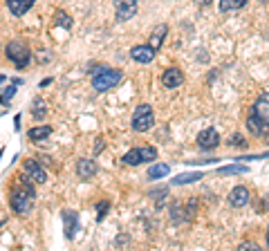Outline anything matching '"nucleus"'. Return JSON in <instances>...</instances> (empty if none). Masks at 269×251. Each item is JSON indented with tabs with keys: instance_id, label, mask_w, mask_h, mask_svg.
Here are the masks:
<instances>
[{
	"instance_id": "2f4dec72",
	"label": "nucleus",
	"mask_w": 269,
	"mask_h": 251,
	"mask_svg": "<svg viewBox=\"0 0 269 251\" xmlns=\"http://www.w3.org/2000/svg\"><path fill=\"white\" fill-rule=\"evenodd\" d=\"M101 150H103V142H101V139H99V144L94 146V152H101Z\"/></svg>"
},
{
	"instance_id": "5701e85b",
	"label": "nucleus",
	"mask_w": 269,
	"mask_h": 251,
	"mask_svg": "<svg viewBox=\"0 0 269 251\" xmlns=\"http://www.w3.org/2000/svg\"><path fill=\"white\" fill-rule=\"evenodd\" d=\"M45 112H47V108H45V101L43 99H34V106H32V114H34V119H43L45 117Z\"/></svg>"
},
{
	"instance_id": "0eeeda50",
	"label": "nucleus",
	"mask_w": 269,
	"mask_h": 251,
	"mask_svg": "<svg viewBox=\"0 0 269 251\" xmlns=\"http://www.w3.org/2000/svg\"><path fill=\"white\" fill-rule=\"evenodd\" d=\"M198 146L202 150H216L220 146V134L216 128H206L198 134Z\"/></svg>"
},
{
	"instance_id": "a211bd4d",
	"label": "nucleus",
	"mask_w": 269,
	"mask_h": 251,
	"mask_svg": "<svg viewBox=\"0 0 269 251\" xmlns=\"http://www.w3.org/2000/svg\"><path fill=\"white\" fill-rule=\"evenodd\" d=\"M247 5V0H220V11L222 14H231V11H238Z\"/></svg>"
},
{
	"instance_id": "39448f33",
	"label": "nucleus",
	"mask_w": 269,
	"mask_h": 251,
	"mask_svg": "<svg viewBox=\"0 0 269 251\" xmlns=\"http://www.w3.org/2000/svg\"><path fill=\"white\" fill-rule=\"evenodd\" d=\"M137 14V0H114V18L117 23H126Z\"/></svg>"
},
{
	"instance_id": "bb28decb",
	"label": "nucleus",
	"mask_w": 269,
	"mask_h": 251,
	"mask_svg": "<svg viewBox=\"0 0 269 251\" xmlns=\"http://www.w3.org/2000/svg\"><path fill=\"white\" fill-rule=\"evenodd\" d=\"M7 110H9V96H5L3 92H0V117H3Z\"/></svg>"
},
{
	"instance_id": "b1692460",
	"label": "nucleus",
	"mask_w": 269,
	"mask_h": 251,
	"mask_svg": "<svg viewBox=\"0 0 269 251\" xmlns=\"http://www.w3.org/2000/svg\"><path fill=\"white\" fill-rule=\"evenodd\" d=\"M142 152V162H155L157 159V148H152V146H144V148H139Z\"/></svg>"
},
{
	"instance_id": "f257e3e1",
	"label": "nucleus",
	"mask_w": 269,
	"mask_h": 251,
	"mask_svg": "<svg viewBox=\"0 0 269 251\" xmlns=\"http://www.w3.org/2000/svg\"><path fill=\"white\" fill-rule=\"evenodd\" d=\"M34 202H36V191L32 186V180H29V175L27 177L21 175V186H16L9 198L11 211L18 213V216H27L34 209Z\"/></svg>"
},
{
	"instance_id": "4be33fe9",
	"label": "nucleus",
	"mask_w": 269,
	"mask_h": 251,
	"mask_svg": "<svg viewBox=\"0 0 269 251\" xmlns=\"http://www.w3.org/2000/svg\"><path fill=\"white\" fill-rule=\"evenodd\" d=\"M124 164H128V166H139V164H144V162H142V152H139V148L128 150L126 155H124Z\"/></svg>"
},
{
	"instance_id": "c85d7f7f",
	"label": "nucleus",
	"mask_w": 269,
	"mask_h": 251,
	"mask_svg": "<svg viewBox=\"0 0 269 251\" xmlns=\"http://www.w3.org/2000/svg\"><path fill=\"white\" fill-rule=\"evenodd\" d=\"M218 159H188V164H216Z\"/></svg>"
},
{
	"instance_id": "6ab92c4d",
	"label": "nucleus",
	"mask_w": 269,
	"mask_h": 251,
	"mask_svg": "<svg viewBox=\"0 0 269 251\" xmlns=\"http://www.w3.org/2000/svg\"><path fill=\"white\" fill-rule=\"evenodd\" d=\"M170 173L168 164H152L148 168V180H160V177H166Z\"/></svg>"
},
{
	"instance_id": "7ed1b4c3",
	"label": "nucleus",
	"mask_w": 269,
	"mask_h": 251,
	"mask_svg": "<svg viewBox=\"0 0 269 251\" xmlns=\"http://www.w3.org/2000/svg\"><path fill=\"white\" fill-rule=\"evenodd\" d=\"M5 54H7V59L18 67V70H25V67L29 65V61H32V52H29V47L21 41H11L9 45L5 47Z\"/></svg>"
},
{
	"instance_id": "9d476101",
	"label": "nucleus",
	"mask_w": 269,
	"mask_h": 251,
	"mask_svg": "<svg viewBox=\"0 0 269 251\" xmlns=\"http://www.w3.org/2000/svg\"><path fill=\"white\" fill-rule=\"evenodd\" d=\"M182 83H184V74H182V70H177V67H168V70H164V74H162L164 88L173 90V88H180Z\"/></svg>"
},
{
	"instance_id": "20e7f679",
	"label": "nucleus",
	"mask_w": 269,
	"mask_h": 251,
	"mask_svg": "<svg viewBox=\"0 0 269 251\" xmlns=\"http://www.w3.org/2000/svg\"><path fill=\"white\" fill-rule=\"evenodd\" d=\"M152 124H155L152 108L148 103H139V106L134 108V114H132V130L134 132H146L152 128Z\"/></svg>"
},
{
	"instance_id": "a878e982",
	"label": "nucleus",
	"mask_w": 269,
	"mask_h": 251,
	"mask_svg": "<svg viewBox=\"0 0 269 251\" xmlns=\"http://www.w3.org/2000/svg\"><path fill=\"white\" fill-rule=\"evenodd\" d=\"M108 209H110V202L108 200H103V202H99V204H97V220H101L106 218V213H108Z\"/></svg>"
},
{
	"instance_id": "aec40b11",
	"label": "nucleus",
	"mask_w": 269,
	"mask_h": 251,
	"mask_svg": "<svg viewBox=\"0 0 269 251\" xmlns=\"http://www.w3.org/2000/svg\"><path fill=\"white\" fill-rule=\"evenodd\" d=\"M202 177H204L202 173H184V175H177V177H173L170 182H173L175 186H182V184H193V182H200Z\"/></svg>"
},
{
	"instance_id": "cd10ccee",
	"label": "nucleus",
	"mask_w": 269,
	"mask_h": 251,
	"mask_svg": "<svg viewBox=\"0 0 269 251\" xmlns=\"http://www.w3.org/2000/svg\"><path fill=\"white\" fill-rule=\"evenodd\" d=\"M231 146H244V139L240 137V134H234V137H231V142H229Z\"/></svg>"
},
{
	"instance_id": "7c9ffc66",
	"label": "nucleus",
	"mask_w": 269,
	"mask_h": 251,
	"mask_svg": "<svg viewBox=\"0 0 269 251\" xmlns=\"http://www.w3.org/2000/svg\"><path fill=\"white\" fill-rule=\"evenodd\" d=\"M195 5H198V7H204V5L209 7V5H211V0H195Z\"/></svg>"
},
{
	"instance_id": "f3484780",
	"label": "nucleus",
	"mask_w": 269,
	"mask_h": 251,
	"mask_svg": "<svg viewBox=\"0 0 269 251\" xmlns=\"http://www.w3.org/2000/svg\"><path fill=\"white\" fill-rule=\"evenodd\" d=\"M247 130L252 132V134H262V132L267 130V126L262 124V121H260V119H258V117H256V114L252 112V114H249V117H247Z\"/></svg>"
},
{
	"instance_id": "412c9836",
	"label": "nucleus",
	"mask_w": 269,
	"mask_h": 251,
	"mask_svg": "<svg viewBox=\"0 0 269 251\" xmlns=\"http://www.w3.org/2000/svg\"><path fill=\"white\" fill-rule=\"evenodd\" d=\"M218 173L220 175H242V173H249V166H244V164H231V166H220Z\"/></svg>"
},
{
	"instance_id": "72a5a7b5",
	"label": "nucleus",
	"mask_w": 269,
	"mask_h": 251,
	"mask_svg": "<svg viewBox=\"0 0 269 251\" xmlns=\"http://www.w3.org/2000/svg\"><path fill=\"white\" fill-rule=\"evenodd\" d=\"M0 226H3V220H0Z\"/></svg>"
},
{
	"instance_id": "1a4fd4ad",
	"label": "nucleus",
	"mask_w": 269,
	"mask_h": 251,
	"mask_svg": "<svg viewBox=\"0 0 269 251\" xmlns=\"http://www.w3.org/2000/svg\"><path fill=\"white\" fill-rule=\"evenodd\" d=\"M61 218H63V224H65V238L67 240H74V236L79 231V216L72 209H65L61 213Z\"/></svg>"
},
{
	"instance_id": "dca6fc26",
	"label": "nucleus",
	"mask_w": 269,
	"mask_h": 251,
	"mask_svg": "<svg viewBox=\"0 0 269 251\" xmlns=\"http://www.w3.org/2000/svg\"><path fill=\"white\" fill-rule=\"evenodd\" d=\"M50 134H52L50 126H39V128H29L27 130V137L32 139V142H43V139H47Z\"/></svg>"
},
{
	"instance_id": "c756f323",
	"label": "nucleus",
	"mask_w": 269,
	"mask_h": 251,
	"mask_svg": "<svg viewBox=\"0 0 269 251\" xmlns=\"http://www.w3.org/2000/svg\"><path fill=\"white\" fill-rule=\"evenodd\" d=\"M238 249H258V244H254V242H242Z\"/></svg>"
},
{
	"instance_id": "f03ea898",
	"label": "nucleus",
	"mask_w": 269,
	"mask_h": 251,
	"mask_svg": "<svg viewBox=\"0 0 269 251\" xmlns=\"http://www.w3.org/2000/svg\"><path fill=\"white\" fill-rule=\"evenodd\" d=\"M121 70H112V67L101 65L99 70H92V88L97 92H108L110 88H114L121 81Z\"/></svg>"
},
{
	"instance_id": "473e14b6",
	"label": "nucleus",
	"mask_w": 269,
	"mask_h": 251,
	"mask_svg": "<svg viewBox=\"0 0 269 251\" xmlns=\"http://www.w3.org/2000/svg\"><path fill=\"white\" fill-rule=\"evenodd\" d=\"M267 244H269V231H267Z\"/></svg>"
},
{
	"instance_id": "f704fd0d",
	"label": "nucleus",
	"mask_w": 269,
	"mask_h": 251,
	"mask_svg": "<svg viewBox=\"0 0 269 251\" xmlns=\"http://www.w3.org/2000/svg\"><path fill=\"white\" fill-rule=\"evenodd\" d=\"M0 155H3V150H0Z\"/></svg>"
},
{
	"instance_id": "2eb2a0df",
	"label": "nucleus",
	"mask_w": 269,
	"mask_h": 251,
	"mask_svg": "<svg viewBox=\"0 0 269 251\" xmlns=\"http://www.w3.org/2000/svg\"><path fill=\"white\" fill-rule=\"evenodd\" d=\"M166 32H168V27L164 25V23H162V25H157V27L150 32V41H148V45L152 47V50H160V47H162L164 38H166Z\"/></svg>"
},
{
	"instance_id": "9b49d317",
	"label": "nucleus",
	"mask_w": 269,
	"mask_h": 251,
	"mask_svg": "<svg viewBox=\"0 0 269 251\" xmlns=\"http://www.w3.org/2000/svg\"><path fill=\"white\" fill-rule=\"evenodd\" d=\"M249 200H252V195H249V188H244V186L231 188V193H229V204L234 206V209H242V206H247Z\"/></svg>"
},
{
	"instance_id": "ddd939ff",
	"label": "nucleus",
	"mask_w": 269,
	"mask_h": 251,
	"mask_svg": "<svg viewBox=\"0 0 269 251\" xmlns=\"http://www.w3.org/2000/svg\"><path fill=\"white\" fill-rule=\"evenodd\" d=\"M76 175L81 180H92L97 175V164L94 159H79L76 162Z\"/></svg>"
},
{
	"instance_id": "6e6552de",
	"label": "nucleus",
	"mask_w": 269,
	"mask_h": 251,
	"mask_svg": "<svg viewBox=\"0 0 269 251\" xmlns=\"http://www.w3.org/2000/svg\"><path fill=\"white\" fill-rule=\"evenodd\" d=\"M252 112L258 117L262 124H265L267 128H269V92H262L258 99H256V103H254V110Z\"/></svg>"
},
{
	"instance_id": "423d86ee",
	"label": "nucleus",
	"mask_w": 269,
	"mask_h": 251,
	"mask_svg": "<svg viewBox=\"0 0 269 251\" xmlns=\"http://www.w3.org/2000/svg\"><path fill=\"white\" fill-rule=\"evenodd\" d=\"M23 168H25V175H29V180L36 182V184H45L47 182V170L43 168L36 159H25Z\"/></svg>"
},
{
	"instance_id": "393cba45",
	"label": "nucleus",
	"mask_w": 269,
	"mask_h": 251,
	"mask_svg": "<svg viewBox=\"0 0 269 251\" xmlns=\"http://www.w3.org/2000/svg\"><path fill=\"white\" fill-rule=\"evenodd\" d=\"M56 18H54V23H56V25H63L65 29H70L72 27V18L65 14V11H56V14H54Z\"/></svg>"
},
{
	"instance_id": "f8f14e48",
	"label": "nucleus",
	"mask_w": 269,
	"mask_h": 251,
	"mask_svg": "<svg viewBox=\"0 0 269 251\" xmlns=\"http://www.w3.org/2000/svg\"><path fill=\"white\" fill-rule=\"evenodd\" d=\"M157 50H152L150 45H134L130 50V59L137 61V63H150L152 59H155Z\"/></svg>"
},
{
	"instance_id": "4468645a",
	"label": "nucleus",
	"mask_w": 269,
	"mask_h": 251,
	"mask_svg": "<svg viewBox=\"0 0 269 251\" xmlns=\"http://www.w3.org/2000/svg\"><path fill=\"white\" fill-rule=\"evenodd\" d=\"M5 3H7L11 16H25L27 11L34 7L36 0H5Z\"/></svg>"
}]
</instances>
